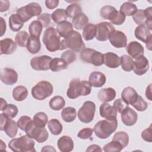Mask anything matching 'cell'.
I'll use <instances>...</instances> for the list:
<instances>
[{"mask_svg":"<svg viewBox=\"0 0 152 152\" xmlns=\"http://www.w3.org/2000/svg\"><path fill=\"white\" fill-rule=\"evenodd\" d=\"M96 26L91 23H88L83 30V38L86 41L93 39L96 35Z\"/></svg>","mask_w":152,"mask_h":152,"instance_id":"cell-33","label":"cell"},{"mask_svg":"<svg viewBox=\"0 0 152 152\" xmlns=\"http://www.w3.org/2000/svg\"><path fill=\"white\" fill-rule=\"evenodd\" d=\"M67 66V64L62 59L59 58L52 59L49 65L50 70L53 72H58L61 70L65 69Z\"/></svg>","mask_w":152,"mask_h":152,"instance_id":"cell-32","label":"cell"},{"mask_svg":"<svg viewBox=\"0 0 152 152\" xmlns=\"http://www.w3.org/2000/svg\"><path fill=\"white\" fill-rule=\"evenodd\" d=\"M67 18L68 16L66 11L64 9L58 8L55 10L51 14V18L55 23L57 24H59L62 21H66Z\"/></svg>","mask_w":152,"mask_h":152,"instance_id":"cell-38","label":"cell"},{"mask_svg":"<svg viewBox=\"0 0 152 152\" xmlns=\"http://www.w3.org/2000/svg\"><path fill=\"white\" fill-rule=\"evenodd\" d=\"M138 115L137 112L129 107H126L121 113V120L124 125L132 126L137 121Z\"/></svg>","mask_w":152,"mask_h":152,"instance_id":"cell-17","label":"cell"},{"mask_svg":"<svg viewBox=\"0 0 152 152\" xmlns=\"http://www.w3.org/2000/svg\"><path fill=\"white\" fill-rule=\"evenodd\" d=\"M111 45L116 48H121L126 46L127 37L125 33L119 30L112 31L109 39Z\"/></svg>","mask_w":152,"mask_h":152,"instance_id":"cell-14","label":"cell"},{"mask_svg":"<svg viewBox=\"0 0 152 152\" xmlns=\"http://www.w3.org/2000/svg\"><path fill=\"white\" fill-rule=\"evenodd\" d=\"M10 7V1L5 0L0 1V12H5L7 11Z\"/></svg>","mask_w":152,"mask_h":152,"instance_id":"cell-58","label":"cell"},{"mask_svg":"<svg viewBox=\"0 0 152 152\" xmlns=\"http://www.w3.org/2000/svg\"><path fill=\"white\" fill-rule=\"evenodd\" d=\"M116 95V93L115 89L112 87H107L101 89L98 92L97 97L100 102L106 103L114 100Z\"/></svg>","mask_w":152,"mask_h":152,"instance_id":"cell-23","label":"cell"},{"mask_svg":"<svg viewBox=\"0 0 152 152\" xmlns=\"http://www.w3.org/2000/svg\"><path fill=\"white\" fill-rule=\"evenodd\" d=\"M3 112V113H5L10 118H14L18 114V109L15 105L13 104H8L7 107Z\"/></svg>","mask_w":152,"mask_h":152,"instance_id":"cell-50","label":"cell"},{"mask_svg":"<svg viewBox=\"0 0 152 152\" xmlns=\"http://www.w3.org/2000/svg\"><path fill=\"white\" fill-rule=\"evenodd\" d=\"M52 84L45 80L37 83L31 89L32 96L36 100H43L50 96L53 93Z\"/></svg>","mask_w":152,"mask_h":152,"instance_id":"cell-6","label":"cell"},{"mask_svg":"<svg viewBox=\"0 0 152 152\" xmlns=\"http://www.w3.org/2000/svg\"><path fill=\"white\" fill-rule=\"evenodd\" d=\"M24 22L17 14H12L9 18V26L13 31H18L23 26Z\"/></svg>","mask_w":152,"mask_h":152,"instance_id":"cell-30","label":"cell"},{"mask_svg":"<svg viewBox=\"0 0 152 152\" xmlns=\"http://www.w3.org/2000/svg\"><path fill=\"white\" fill-rule=\"evenodd\" d=\"M106 75L99 71L91 72L88 77V82L91 86L94 87H101L106 83Z\"/></svg>","mask_w":152,"mask_h":152,"instance_id":"cell-21","label":"cell"},{"mask_svg":"<svg viewBox=\"0 0 152 152\" xmlns=\"http://www.w3.org/2000/svg\"><path fill=\"white\" fill-rule=\"evenodd\" d=\"M152 129H151V125H150V126L148 128H146L141 132V137L142 138L147 142H151L152 141Z\"/></svg>","mask_w":152,"mask_h":152,"instance_id":"cell-56","label":"cell"},{"mask_svg":"<svg viewBox=\"0 0 152 152\" xmlns=\"http://www.w3.org/2000/svg\"><path fill=\"white\" fill-rule=\"evenodd\" d=\"M51 57L48 55H42L33 58L30 61L31 68L36 71H46L50 69L49 65Z\"/></svg>","mask_w":152,"mask_h":152,"instance_id":"cell-13","label":"cell"},{"mask_svg":"<svg viewBox=\"0 0 152 152\" xmlns=\"http://www.w3.org/2000/svg\"><path fill=\"white\" fill-rule=\"evenodd\" d=\"M109 20L115 25H121L125 20V15L116 10L110 16Z\"/></svg>","mask_w":152,"mask_h":152,"instance_id":"cell-43","label":"cell"},{"mask_svg":"<svg viewBox=\"0 0 152 152\" xmlns=\"http://www.w3.org/2000/svg\"><path fill=\"white\" fill-rule=\"evenodd\" d=\"M61 37L56 29L50 27L44 31L42 40L46 49L49 52H53L58 50H61L62 42Z\"/></svg>","mask_w":152,"mask_h":152,"instance_id":"cell-2","label":"cell"},{"mask_svg":"<svg viewBox=\"0 0 152 152\" xmlns=\"http://www.w3.org/2000/svg\"><path fill=\"white\" fill-rule=\"evenodd\" d=\"M132 106L136 110H137L138 111H140V112L145 111L147 109V107H148L147 103L139 94H138V96L137 97V100L132 104Z\"/></svg>","mask_w":152,"mask_h":152,"instance_id":"cell-47","label":"cell"},{"mask_svg":"<svg viewBox=\"0 0 152 152\" xmlns=\"http://www.w3.org/2000/svg\"><path fill=\"white\" fill-rule=\"evenodd\" d=\"M132 19L134 22L138 25L145 24L146 21V18L144 14L143 10H137V12L132 15Z\"/></svg>","mask_w":152,"mask_h":152,"instance_id":"cell-48","label":"cell"},{"mask_svg":"<svg viewBox=\"0 0 152 152\" xmlns=\"http://www.w3.org/2000/svg\"><path fill=\"white\" fill-rule=\"evenodd\" d=\"M17 49V43L10 38H6L0 41L1 55H10Z\"/></svg>","mask_w":152,"mask_h":152,"instance_id":"cell-20","label":"cell"},{"mask_svg":"<svg viewBox=\"0 0 152 152\" xmlns=\"http://www.w3.org/2000/svg\"><path fill=\"white\" fill-rule=\"evenodd\" d=\"M8 104L7 103V102L3 99V98H1V111H4L5 110V109L7 107Z\"/></svg>","mask_w":152,"mask_h":152,"instance_id":"cell-64","label":"cell"},{"mask_svg":"<svg viewBox=\"0 0 152 152\" xmlns=\"http://www.w3.org/2000/svg\"><path fill=\"white\" fill-rule=\"evenodd\" d=\"M128 53L134 59L144 55V48L141 44L137 41L130 42L126 46Z\"/></svg>","mask_w":152,"mask_h":152,"instance_id":"cell-19","label":"cell"},{"mask_svg":"<svg viewBox=\"0 0 152 152\" xmlns=\"http://www.w3.org/2000/svg\"><path fill=\"white\" fill-rule=\"evenodd\" d=\"M113 106L118 112L121 113L126 107H129V104L122 99H118L113 102Z\"/></svg>","mask_w":152,"mask_h":152,"instance_id":"cell-52","label":"cell"},{"mask_svg":"<svg viewBox=\"0 0 152 152\" xmlns=\"http://www.w3.org/2000/svg\"><path fill=\"white\" fill-rule=\"evenodd\" d=\"M96 111V105L91 101H86L78 111V117L79 120L85 124L91 122L94 116Z\"/></svg>","mask_w":152,"mask_h":152,"instance_id":"cell-10","label":"cell"},{"mask_svg":"<svg viewBox=\"0 0 152 152\" xmlns=\"http://www.w3.org/2000/svg\"><path fill=\"white\" fill-rule=\"evenodd\" d=\"M61 59H62L67 65H69L74 62L76 59L75 53L72 50H67L61 54Z\"/></svg>","mask_w":152,"mask_h":152,"instance_id":"cell-49","label":"cell"},{"mask_svg":"<svg viewBox=\"0 0 152 152\" xmlns=\"http://www.w3.org/2000/svg\"><path fill=\"white\" fill-rule=\"evenodd\" d=\"M57 145L61 151L69 152L74 148V141L70 137L64 135L58 140Z\"/></svg>","mask_w":152,"mask_h":152,"instance_id":"cell-22","label":"cell"},{"mask_svg":"<svg viewBox=\"0 0 152 152\" xmlns=\"http://www.w3.org/2000/svg\"><path fill=\"white\" fill-rule=\"evenodd\" d=\"M124 147L119 142L112 140V141L104 145L103 150L105 152H119Z\"/></svg>","mask_w":152,"mask_h":152,"instance_id":"cell-45","label":"cell"},{"mask_svg":"<svg viewBox=\"0 0 152 152\" xmlns=\"http://www.w3.org/2000/svg\"><path fill=\"white\" fill-rule=\"evenodd\" d=\"M137 10V7L135 4L130 2H125L121 6L119 11L125 16H132Z\"/></svg>","mask_w":152,"mask_h":152,"instance_id":"cell-36","label":"cell"},{"mask_svg":"<svg viewBox=\"0 0 152 152\" xmlns=\"http://www.w3.org/2000/svg\"><path fill=\"white\" fill-rule=\"evenodd\" d=\"M56 30L61 37L65 39L72 31V24L67 21H64L57 24Z\"/></svg>","mask_w":152,"mask_h":152,"instance_id":"cell-27","label":"cell"},{"mask_svg":"<svg viewBox=\"0 0 152 152\" xmlns=\"http://www.w3.org/2000/svg\"><path fill=\"white\" fill-rule=\"evenodd\" d=\"M28 96L27 89L23 86L15 87L12 90V97L18 102H21L25 100Z\"/></svg>","mask_w":152,"mask_h":152,"instance_id":"cell-31","label":"cell"},{"mask_svg":"<svg viewBox=\"0 0 152 152\" xmlns=\"http://www.w3.org/2000/svg\"><path fill=\"white\" fill-rule=\"evenodd\" d=\"M80 59L94 66H101L104 63V54L90 48H84L80 53Z\"/></svg>","mask_w":152,"mask_h":152,"instance_id":"cell-7","label":"cell"},{"mask_svg":"<svg viewBox=\"0 0 152 152\" xmlns=\"http://www.w3.org/2000/svg\"><path fill=\"white\" fill-rule=\"evenodd\" d=\"M138 94L136 90L131 87H125L122 91L121 98L128 104H132L137 100Z\"/></svg>","mask_w":152,"mask_h":152,"instance_id":"cell-25","label":"cell"},{"mask_svg":"<svg viewBox=\"0 0 152 152\" xmlns=\"http://www.w3.org/2000/svg\"><path fill=\"white\" fill-rule=\"evenodd\" d=\"M9 117L7 116L5 113H2L0 115V119H1V122H0V130L1 131H3V127L7 121V120L8 119Z\"/></svg>","mask_w":152,"mask_h":152,"instance_id":"cell-59","label":"cell"},{"mask_svg":"<svg viewBox=\"0 0 152 152\" xmlns=\"http://www.w3.org/2000/svg\"><path fill=\"white\" fill-rule=\"evenodd\" d=\"M96 26L97 29L96 37L97 40L101 42L106 41L110 33L115 30L113 26L110 23L106 21L98 23Z\"/></svg>","mask_w":152,"mask_h":152,"instance_id":"cell-11","label":"cell"},{"mask_svg":"<svg viewBox=\"0 0 152 152\" xmlns=\"http://www.w3.org/2000/svg\"><path fill=\"white\" fill-rule=\"evenodd\" d=\"M116 9L110 5H105L100 10V15L102 18L109 20V18L111 15V14L116 10Z\"/></svg>","mask_w":152,"mask_h":152,"instance_id":"cell-51","label":"cell"},{"mask_svg":"<svg viewBox=\"0 0 152 152\" xmlns=\"http://www.w3.org/2000/svg\"><path fill=\"white\" fill-rule=\"evenodd\" d=\"M148 61L144 55H141L135 59V61H134L133 71L135 74L142 75L148 71Z\"/></svg>","mask_w":152,"mask_h":152,"instance_id":"cell-16","label":"cell"},{"mask_svg":"<svg viewBox=\"0 0 152 152\" xmlns=\"http://www.w3.org/2000/svg\"><path fill=\"white\" fill-rule=\"evenodd\" d=\"M59 2L58 0H46L45 1V5L48 9L52 10L58 7Z\"/></svg>","mask_w":152,"mask_h":152,"instance_id":"cell-57","label":"cell"},{"mask_svg":"<svg viewBox=\"0 0 152 152\" xmlns=\"http://www.w3.org/2000/svg\"><path fill=\"white\" fill-rule=\"evenodd\" d=\"M48 128L50 132L55 135H59L62 131V125L61 122L56 119H52L48 122Z\"/></svg>","mask_w":152,"mask_h":152,"instance_id":"cell-40","label":"cell"},{"mask_svg":"<svg viewBox=\"0 0 152 152\" xmlns=\"http://www.w3.org/2000/svg\"><path fill=\"white\" fill-rule=\"evenodd\" d=\"M28 33L26 31H20L17 33L15 40L17 45L20 47H25L27 46V43L29 38Z\"/></svg>","mask_w":152,"mask_h":152,"instance_id":"cell-44","label":"cell"},{"mask_svg":"<svg viewBox=\"0 0 152 152\" xmlns=\"http://www.w3.org/2000/svg\"><path fill=\"white\" fill-rule=\"evenodd\" d=\"M31 119L30 117L28 116H22L20 118V119L17 121V125L18 128L24 131L26 126L31 122Z\"/></svg>","mask_w":152,"mask_h":152,"instance_id":"cell-54","label":"cell"},{"mask_svg":"<svg viewBox=\"0 0 152 152\" xmlns=\"http://www.w3.org/2000/svg\"><path fill=\"white\" fill-rule=\"evenodd\" d=\"M37 20L42 24L43 27H47L50 23L51 15L49 13H43L37 17Z\"/></svg>","mask_w":152,"mask_h":152,"instance_id":"cell-53","label":"cell"},{"mask_svg":"<svg viewBox=\"0 0 152 152\" xmlns=\"http://www.w3.org/2000/svg\"><path fill=\"white\" fill-rule=\"evenodd\" d=\"M41 12L42 8L37 2H31L17 10V14L24 23L28 21L33 17H38L41 14Z\"/></svg>","mask_w":152,"mask_h":152,"instance_id":"cell-9","label":"cell"},{"mask_svg":"<svg viewBox=\"0 0 152 152\" xmlns=\"http://www.w3.org/2000/svg\"><path fill=\"white\" fill-rule=\"evenodd\" d=\"M48 121V117L47 115L43 112H40L36 113L33 117V122L34 124L39 127H45Z\"/></svg>","mask_w":152,"mask_h":152,"instance_id":"cell-41","label":"cell"},{"mask_svg":"<svg viewBox=\"0 0 152 152\" xmlns=\"http://www.w3.org/2000/svg\"><path fill=\"white\" fill-rule=\"evenodd\" d=\"M77 116V112L75 108L66 107L61 112V117L66 122H71L75 120Z\"/></svg>","mask_w":152,"mask_h":152,"instance_id":"cell-34","label":"cell"},{"mask_svg":"<svg viewBox=\"0 0 152 152\" xmlns=\"http://www.w3.org/2000/svg\"><path fill=\"white\" fill-rule=\"evenodd\" d=\"M1 80L7 85H12L18 80V74L13 69L5 68L1 71Z\"/></svg>","mask_w":152,"mask_h":152,"instance_id":"cell-15","label":"cell"},{"mask_svg":"<svg viewBox=\"0 0 152 152\" xmlns=\"http://www.w3.org/2000/svg\"><path fill=\"white\" fill-rule=\"evenodd\" d=\"M145 97L150 101L152 100L151 99V84H150L146 88L145 90Z\"/></svg>","mask_w":152,"mask_h":152,"instance_id":"cell-62","label":"cell"},{"mask_svg":"<svg viewBox=\"0 0 152 152\" xmlns=\"http://www.w3.org/2000/svg\"><path fill=\"white\" fill-rule=\"evenodd\" d=\"M1 19V36H2L6 31V23L5 21L2 17L0 18Z\"/></svg>","mask_w":152,"mask_h":152,"instance_id":"cell-61","label":"cell"},{"mask_svg":"<svg viewBox=\"0 0 152 152\" xmlns=\"http://www.w3.org/2000/svg\"><path fill=\"white\" fill-rule=\"evenodd\" d=\"M91 86L86 80H80V78L72 79L69 84V88L66 91L68 98L74 99L80 96H85L90 94Z\"/></svg>","mask_w":152,"mask_h":152,"instance_id":"cell-1","label":"cell"},{"mask_svg":"<svg viewBox=\"0 0 152 152\" xmlns=\"http://www.w3.org/2000/svg\"><path fill=\"white\" fill-rule=\"evenodd\" d=\"M50 107L53 110H59L64 108L65 105L64 99L60 96H56L52 97L49 103Z\"/></svg>","mask_w":152,"mask_h":152,"instance_id":"cell-35","label":"cell"},{"mask_svg":"<svg viewBox=\"0 0 152 152\" xmlns=\"http://www.w3.org/2000/svg\"><path fill=\"white\" fill-rule=\"evenodd\" d=\"M41 151H56V150L51 145H46L42 148Z\"/></svg>","mask_w":152,"mask_h":152,"instance_id":"cell-63","label":"cell"},{"mask_svg":"<svg viewBox=\"0 0 152 152\" xmlns=\"http://www.w3.org/2000/svg\"><path fill=\"white\" fill-rule=\"evenodd\" d=\"M65 11L68 17L71 18H73L78 14L82 12L81 7L77 4H72L71 5H69L66 7Z\"/></svg>","mask_w":152,"mask_h":152,"instance_id":"cell-46","label":"cell"},{"mask_svg":"<svg viewBox=\"0 0 152 152\" xmlns=\"http://www.w3.org/2000/svg\"><path fill=\"white\" fill-rule=\"evenodd\" d=\"M43 26L42 24L37 20L33 21L29 25L28 30L31 36L39 38L42 31Z\"/></svg>","mask_w":152,"mask_h":152,"instance_id":"cell-37","label":"cell"},{"mask_svg":"<svg viewBox=\"0 0 152 152\" xmlns=\"http://www.w3.org/2000/svg\"><path fill=\"white\" fill-rule=\"evenodd\" d=\"M88 18L83 12H81L72 18V24L77 30H82L88 24Z\"/></svg>","mask_w":152,"mask_h":152,"instance_id":"cell-28","label":"cell"},{"mask_svg":"<svg viewBox=\"0 0 152 152\" xmlns=\"http://www.w3.org/2000/svg\"><path fill=\"white\" fill-rule=\"evenodd\" d=\"M134 33L136 38L145 43L147 48L149 50H151L152 35L150 30L147 26L145 24L139 25L135 28Z\"/></svg>","mask_w":152,"mask_h":152,"instance_id":"cell-12","label":"cell"},{"mask_svg":"<svg viewBox=\"0 0 152 152\" xmlns=\"http://www.w3.org/2000/svg\"><path fill=\"white\" fill-rule=\"evenodd\" d=\"M66 48H69L75 52H79L86 48L82 36L79 32L73 30L65 39L62 40L61 50Z\"/></svg>","mask_w":152,"mask_h":152,"instance_id":"cell-5","label":"cell"},{"mask_svg":"<svg viewBox=\"0 0 152 152\" xmlns=\"http://www.w3.org/2000/svg\"><path fill=\"white\" fill-rule=\"evenodd\" d=\"M99 112L100 116L107 120L112 121L116 119L118 112L113 106H110L107 103H103L100 105Z\"/></svg>","mask_w":152,"mask_h":152,"instance_id":"cell-18","label":"cell"},{"mask_svg":"<svg viewBox=\"0 0 152 152\" xmlns=\"http://www.w3.org/2000/svg\"><path fill=\"white\" fill-rule=\"evenodd\" d=\"M18 127L17 124L11 118H8L3 127V131L9 137L14 138L17 134Z\"/></svg>","mask_w":152,"mask_h":152,"instance_id":"cell-26","label":"cell"},{"mask_svg":"<svg viewBox=\"0 0 152 152\" xmlns=\"http://www.w3.org/2000/svg\"><path fill=\"white\" fill-rule=\"evenodd\" d=\"M102 150L101 149L100 147L97 144H92L88 147V148L86 150L87 152L88 151H100L101 152Z\"/></svg>","mask_w":152,"mask_h":152,"instance_id":"cell-60","label":"cell"},{"mask_svg":"<svg viewBox=\"0 0 152 152\" xmlns=\"http://www.w3.org/2000/svg\"><path fill=\"white\" fill-rule=\"evenodd\" d=\"M103 64L109 68H116L121 65V59L115 53L107 52L104 54Z\"/></svg>","mask_w":152,"mask_h":152,"instance_id":"cell-24","label":"cell"},{"mask_svg":"<svg viewBox=\"0 0 152 152\" xmlns=\"http://www.w3.org/2000/svg\"><path fill=\"white\" fill-rule=\"evenodd\" d=\"M26 48L27 50L32 54L39 52L41 48V43L39 38L30 36Z\"/></svg>","mask_w":152,"mask_h":152,"instance_id":"cell-29","label":"cell"},{"mask_svg":"<svg viewBox=\"0 0 152 152\" xmlns=\"http://www.w3.org/2000/svg\"><path fill=\"white\" fill-rule=\"evenodd\" d=\"M117 127V119L112 121L101 120L96 124L93 128V131L98 138L106 139L116 130Z\"/></svg>","mask_w":152,"mask_h":152,"instance_id":"cell-4","label":"cell"},{"mask_svg":"<svg viewBox=\"0 0 152 152\" xmlns=\"http://www.w3.org/2000/svg\"><path fill=\"white\" fill-rule=\"evenodd\" d=\"M121 65L122 69L126 72H129L133 69L134 61L130 56L124 55L121 56Z\"/></svg>","mask_w":152,"mask_h":152,"instance_id":"cell-39","label":"cell"},{"mask_svg":"<svg viewBox=\"0 0 152 152\" xmlns=\"http://www.w3.org/2000/svg\"><path fill=\"white\" fill-rule=\"evenodd\" d=\"M93 130L90 128H84L81 129L78 134L77 137L83 140L89 139L93 135Z\"/></svg>","mask_w":152,"mask_h":152,"instance_id":"cell-55","label":"cell"},{"mask_svg":"<svg viewBox=\"0 0 152 152\" xmlns=\"http://www.w3.org/2000/svg\"><path fill=\"white\" fill-rule=\"evenodd\" d=\"M112 140L119 142L122 145V147L125 148L128 144L129 136L128 134L124 131H119L114 134Z\"/></svg>","mask_w":152,"mask_h":152,"instance_id":"cell-42","label":"cell"},{"mask_svg":"<svg viewBox=\"0 0 152 152\" xmlns=\"http://www.w3.org/2000/svg\"><path fill=\"white\" fill-rule=\"evenodd\" d=\"M24 131L26 134L31 138L35 140L39 143L45 142L49 137L48 131L44 128L37 126L33 120L26 126Z\"/></svg>","mask_w":152,"mask_h":152,"instance_id":"cell-8","label":"cell"},{"mask_svg":"<svg viewBox=\"0 0 152 152\" xmlns=\"http://www.w3.org/2000/svg\"><path fill=\"white\" fill-rule=\"evenodd\" d=\"M34 145L35 142L33 140L27 135L12 139L8 143V147L11 150L18 152L36 151Z\"/></svg>","mask_w":152,"mask_h":152,"instance_id":"cell-3","label":"cell"}]
</instances>
